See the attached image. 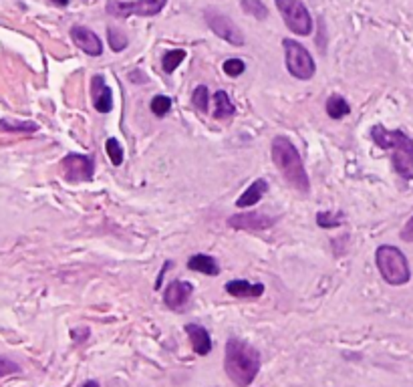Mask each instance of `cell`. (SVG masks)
<instances>
[{
    "instance_id": "obj_25",
    "label": "cell",
    "mask_w": 413,
    "mask_h": 387,
    "mask_svg": "<svg viewBox=\"0 0 413 387\" xmlns=\"http://www.w3.org/2000/svg\"><path fill=\"white\" fill-rule=\"evenodd\" d=\"M149 109H151L153 115L166 117V115L170 113V109H172V99H170L168 95H155V97L151 99V103H149Z\"/></svg>"
},
{
    "instance_id": "obj_32",
    "label": "cell",
    "mask_w": 413,
    "mask_h": 387,
    "mask_svg": "<svg viewBox=\"0 0 413 387\" xmlns=\"http://www.w3.org/2000/svg\"><path fill=\"white\" fill-rule=\"evenodd\" d=\"M51 2H55L57 6H67L69 4V0H51Z\"/></svg>"
},
{
    "instance_id": "obj_27",
    "label": "cell",
    "mask_w": 413,
    "mask_h": 387,
    "mask_svg": "<svg viewBox=\"0 0 413 387\" xmlns=\"http://www.w3.org/2000/svg\"><path fill=\"white\" fill-rule=\"evenodd\" d=\"M107 36H109V45H111V49H113L115 53H121V51L127 47V36L123 35L119 29L109 27V29H107Z\"/></svg>"
},
{
    "instance_id": "obj_9",
    "label": "cell",
    "mask_w": 413,
    "mask_h": 387,
    "mask_svg": "<svg viewBox=\"0 0 413 387\" xmlns=\"http://www.w3.org/2000/svg\"><path fill=\"white\" fill-rule=\"evenodd\" d=\"M63 174L69 182H89L95 176V162L89 155L69 153L63 158Z\"/></svg>"
},
{
    "instance_id": "obj_14",
    "label": "cell",
    "mask_w": 413,
    "mask_h": 387,
    "mask_svg": "<svg viewBox=\"0 0 413 387\" xmlns=\"http://www.w3.org/2000/svg\"><path fill=\"white\" fill-rule=\"evenodd\" d=\"M266 192H268V182H266L264 177L252 182V184L244 190V194H240V198L236 200V208L244 210V208L256 206V204L264 198Z\"/></svg>"
},
{
    "instance_id": "obj_20",
    "label": "cell",
    "mask_w": 413,
    "mask_h": 387,
    "mask_svg": "<svg viewBox=\"0 0 413 387\" xmlns=\"http://www.w3.org/2000/svg\"><path fill=\"white\" fill-rule=\"evenodd\" d=\"M186 59V51L184 49H173V51H166L162 57V69L164 73L172 75L173 71L177 69V65H182V61Z\"/></svg>"
},
{
    "instance_id": "obj_17",
    "label": "cell",
    "mask_w": 413,
    "mask_h": 387,
    "mask_svg": "<svg viewBox=\"0 0 413 387\" xmlns=\"http://www.w3.org/2000/svg\"><path fill=\"white\" fill-rule=\"evenodd\" d=\"M188 269L196 271V273H202V275H208V277H218L220 275V266H218L216 258H212L208 254H194V256H190Z\"/></svg>"
},
{
    "instance_id": "obj_23",
    "label": "cell",
    "mask_w": 413,
    "mask_h": 387,
    "mask_svg": "<svg viewBox=\"0 0 413 387\" xmlns=\"http://www.w3.org/2000/svg\"><path fill=\"white\" fill-rule=\"evenodd\" d=\"M0 127L4 132H21V134H35L38 129L36 123H31V121H10V119H2L0 121Z\"/></svg>"
},
{
    "instance_id": "obj_7",
    "label": "cell",
    "mask_w": 413,
    "mask_h": 387,
    "mask_svg": "<svg viewBox=\"0 0 413 387\" xmlns=\"http://www.w3.org/2000/svg\"><path fill=\"white\" fill-rule=\"evenodd\" d=\"M166 6V0H134V2H123V0H109L105 10L111 16L117 18H125L132 14L139 16H155L158 12H162V8Z\"/></svg>"
},
{
    "instance_id": "obj_15",
    "label": "cell",
    "mask_w": 413,
    "mask_h": 387,
    "mask_svg": "<svg viewBox=\"0 0 413 387\" xmlns=\"http://www.w3.org/2000/svg\"><path fill=\"white\" fill-rule=\"evenodd\" d=\"M184 329H186V333H188V337H190V343H192L194 351L198 353V355L204 357V355H208V353L212 351V339H210V333H208L202 325H198V323H190V325H186Z\"/></svg>"
},
{
    "instance_id": "obj_19",
    "label": "cell",
    "mask_w": 413,
    "mask_h": 387,
    "mask_svg": "<svg viewBox=\"0 0 413 387\" xmlns=\"http://www.w3.org/2000/svg\"><path fill=\"white\" fill-rule=\"evenodd\" d=\"M325 109H327V113H329L331 119H343V117H347L351 113V105L347 103V99H345L343 95H331L327 99Z\"/></svg>"
},
{
    "instance_id": "obj_13",
    "label": "cell",
    "mask_w": 413,
    "mask_h": 387,
    "mask_svg": "<svg viewBox=\"0 0 413 387\" xmlns=\"http://www.w3.org/2000/svg\"><path fill=\"white\" fill-rule=\"evenodd\" d=\"M91 97H93V105L99 113H109L111 107H113V95H111V89L107 87L105 79L101 75H95L91 79Z\"/></svg>"
},
{
    "instance_id": "obj_6",
    "label": "cell",
    "mask_w": 413,
    "mask_h": 387,
    "mask_svg": "<svg viewBox=\"0 0 413 387\" xmlns=\"http://www.w3.org/2000/svg\"><path fill=\"white\" fill-rule=\"evenodd\" d=\"M278 12L282 14L284 25L297 35H310L312 33V18L307 6L301 0H275Z\"/></svg>"
},
{
    "instance_id": "obj_5",
    "label": "cell",
    "mask_w": 413,
    "mask_h": 387,
    "mask_svg": "<svg viewBox=\"0 0 413 387\" xmlns=\"http://www.w3.org/2000/svg\"><path fill=\"white\" fill-rule=\"evenodd\" d=\"M282 47H284V61H286L288 73L295 79H301V81L312 79L316 65H314V59H312L309 51L299 40H292V38H284Z\"/></svg>"
},
{
    "instance_id": "obj_2",
    "label": "cell",
    "mask_w": 413,
    "mask_h": 387,
    "mask_svg": "<svg viewBox=\"0 0 413 387\" xmlns=\"http://www.w3.org/2000/svg\"><path fill=\"white\" fill-rule=\"evenodd\" d=\"M371 140L381 149L391 151L393 170L403 177L413 179V140L401 129H385L383 125L371 127Z\"/></svg>"
},
{
    "instance_id": "obj_28",
    "label": "cell",
    "mask_w": 413,
    "mask_h": 387,
    "mask_svg": "<svg viewBox=\"0 0 413 387\" xmlns=\"http://www.w3.org/2000/svg\"><path fill=\"white\" fill-rule=\"evenodd\" d=\"M222 69H224V73L228 77H240L242 73L246 71V65H244V61H240V59H228V61H224Z\"/></svg>"
},
{
    "instance_id": "obj_16",
    "label": "cell",
    "mask_w": 413,
    "mask_h": 387,
    "mask_svg": "<svg viewBox=\"0 0 413 387\" xmlns=\"http://www.w3.org/2000/svg\"><path fill=\"white\" fill-rule=\"evenodd\" d=\"M226 292L236 297V299H256L264 292V284L262 282H252L242 281V279H234V281L226 282Z\"/></svg>"
},
{
    "instance_id": "obj_22",
    "label": "cell",
    "mask_w": 413,
    "mask_h": 387,
    "mask_svg": "<svg viewBox=\"0 0 413 387\" xmlns=\"http://www.w3.org/2000/svg\"><path fill=\"white\" fill-rule=\"evenodd\" d=\"M341 222H343V214L341 212L325 210L316 214V224L321 228H337V226H341Z\"/></svg>"
},
{
    "instance_id": "obj_10",
    "label": "cell",
    "mask_w": 413,
    "mask_h": 387,
    "mask_svg": "<svg viewBox=\"0 0 413 387\" xmlns=\"http://www.w3.org/2000/svg\"><path fill=\"white\" fill-rule=\"evenodd\" d=\"M275 218L260 214V212H248V214H234L228 218V226H232L234 230H248V232H260V230H268L275 226Z\"/></svg>"
},
{
    "instance_id": "obj_30",
    "label": "cell",
    "mask_w": 413,
    "mask_h": 387,
    "mask_svg": "<svg viewBox=\"0 0 413 387\" xmlns=\"http://www.w3.org/2000/svg\"><path fill=\"white\" fill-rule=\"evenodd\" d=\"M401 240L403 242H413V216L408 220V224L401 230Z\"/></svg>"
},
{
    "instance_id": "obj_26",
    "label": "cell",
    "mask_w": 413,
    "mask_h": 387,
    "mask_svg": "<svg viewBox=\"0 0 413 387\" xmlns=\"http://www.w3.org/2000/svg\"><path fill=\"white\" fill-rule=\"evenodd\" d=\"M105 151H107V155H109V160H111L113 166H121L123 164V147H121V143L115 140V138L107 140Z\"/></svg>"
},
{
    "instance_id": "obj_1",
    "label": "cell",
    "mask_w": 413,
    "mask_h": 387,
    "mask_svg": "<svg viewBox=\"0 0 413 387\" xmlns=\"http://www.w3.org/2000/svg\"><path fill=\"white\" fill-rule=\"evenodd\" d=\"M224 369L234 386L248 387L260 371V353L246 341L232 337L226 343Z\"/></svg>"
},
{
    "instance_id": "obj_21",
    "label": "cell",
    "mask_w": 413,
    "mask_h": 387,
    "mask_svg": "<svg viewBox=\"0 0 413 387\" xmlns=\"http://www.w3.org/2000/svg\"><path fill=\"white\" fill-rule=\"evenodd\" d=\"M242 10L246 12V14H250V16H254V18H258V21H264L266 16H268V8L264 6V2L262 0H242Z\"/></svg>"
},
{
    "instance_id": "obj_24",
    "label": "cell",
    "mask_w": 413,
    "mask_h": 387,
    "mask_svg": "<svg viewBox=\"0 0 413 387\" xmlns=\"http://www.w3.org/2000/svg\"><path fill=\"white\" fill-rule=\"evenodd\" d=\"M192 105L196 107L198 111L208 113V107H210V91H208L206 85H198L192 93Z\"/></svg>"
},
{
    "instance_id": "obj_11",
    "label": "cell",
    "mask_w": 413,
    "mask_h": 387,
    "mask_svg": "<svg viewBox=\"0 0 413 387\" xmlns=\"http://www.w3.org/2000/svg\"><path fill=\"white\" fill-rule=\"evenodd\" d=\"M192 290H194V286L188 281L170 282L168 288H166V292H164L166 307H170L172 311H184V307L192 299Z\"/></svg>"
},
{
    "instance_id": "obj_31",
    "label": "cell",
    "mask_w": 413,
    "mask_h": 387,
    "mask_svg": "<svg viewBox=\"0 0 413 387\" xmlns=\"http://www.w3.org/2000/svg\"><path fill=\"white\" fill-rule=\"evenodd\" d=\"M170 266H172V260H166V262H164V269H162V273L158 275V281H155V288H158V290H160V284L164 281V275H166V271H168Z\"/></svg>"
},
{
    "instance_id": "obj_3",
    "label": "cell",
    "mask_w": 413,
    "mask_h": 387,
    "mask_svg": "<svg viewBox=\"0 0 413 387\" xmlns=\"http://www.w3.org/2000/svg\"><path fill=\"white\" fill-rule=\"evenodd\" d=\"M271 153H273V162L275 166L280 170V174L284 176V179L297 188L303 194L310 192V182L305 170V164L301 160L299 149L292 145V141L284 136H276L273 143H271Z\"/></svg>"
},
{
    "instance_id": "obj_4",
    "label": "cell",
    "mask_w": 413,
    "mask_h": 387,
    "mask_svg": "<svg viewBox=\"0 0 413 387\" xmlns=\"http://www.w3.org/2000/svg\"><path fill=\"white\" fill-rule=\"evenodd\" d=\"M375 260H377V269L385 282L393 284V286H401L408 284L412 279V271H410V262L405 258V254L397 247H389L383 245L375 252Z\"/></svg>"
},
{
    "instance_id": "obj_12",
    "label": "cell",
    "mask_w": 413,
    "mask_h": 387,
    "mask_svg": "<svg viewBox=\"0 0 413 387\" xmlns=\"http://www.w3.org/2000/svg\"><path fill=\"white\" fill-rule=\"evenodd\" d=\"M71 38L73 42L87 55L91 57H99L103 53V45H101V38L95 35L93 31H89L87 27H73L71 29Z\"/></svg>"
},
{
    "instance_id": "obj_8",
    "label": "cell",
    "mask_w": 413,
    "mask_h": 387,
    "mask_svg": "<svg viewBox=\"0 0 413 387\" xmlns=\"http://www.w3.org/2000/svg\"><path fill=\"white\" fill-rule=\"evenodd\" d=\"M204 16H206L208 27H210L216 35L220 36V38L228 40L230 45H236V47L244 45V35H242L240 29L230 21V16L218 12V10H212V8L204 12Z\"/></svg>"
},
{
    "instance_id": "obj_33",
    "label": "cell",
    "mask_w": 413,
    "mask_h": 387,
    "mask_svg": "<svg viewBox=\"0 0 413 387\" xmlns=\"http://www.w3.org/2000/svg\"><path fill=\"white\" fill-rule=\"evenodd\" d=\"M83 387H99V384H97V382H85Z\"/></svg>"
},
{
    "instance_id": "obj_18",
    "label": "cell",
    "mask_w": 413,
    "mask_h": 387,
    "mask_svg": "<svg viewBox=\"0 0 413 387\" xmlns=\"http://www.w3.org/2000/svg\"><path fill=\"white\" fill-rule=\"evenodd\" d=\"M214 103H216V109H214V117L216 119H230L236 113V107L230 101V97H228L226 91H218L214 95Z\"/></svg>"
},
{
    "instance_id": "obj_29",
    "label": "cell",
    "mask_w": 413,
    "mask_h": 387,
    "mask_svg": "<svg viewBox=\"0 0 413 387\" xmlns=\"http://www.w3.org/2000/svg\"><path fill=\"white\" fill-rule=\"evenodd\" d=\"M18 371H21V367H18L14 361H10L8 357H2V355H0V377L10 375V373H18Z\"/></svg>"
}]
</instances>
